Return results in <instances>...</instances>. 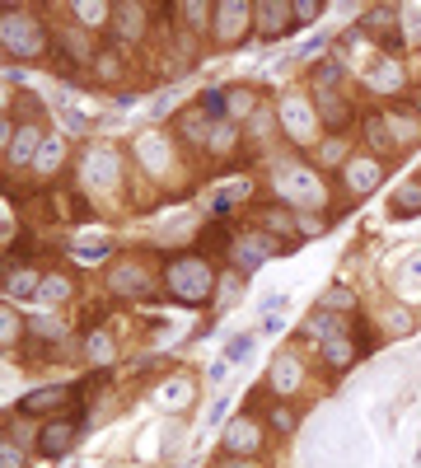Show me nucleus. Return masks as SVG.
<instances>
[{"label":"nucleus","instance_id":"obj_1","mask_svg":"<svg viewBox=\"0 0 421 468\" xmlns=\"http://www.w3.org/2000/svg\"><path fill=\"white\" fill-rule=\"evenodd\" d=\"M70 445H75V426L70 422H52L43 435H38V450H43V454H66Z\"/></svg>","mask_w":421,"mask_h":468},{"label":"nucleus","instance_id":"obj_2","mask_svg":"<svg viewBox=\"0 0 421 468\" xmlns=\"http://www.w3.org/2000/svg\"><path fill=\"white\" fill-rule=\"evenodd\" d=\"M70 398V389H43L33 398H23V413H47V408H61Z\"/></svg>","mask_w":421,"mask_h":468},{"label":"nucleus","instance_id":"obj_3","mask_svg":"<svg viewBox=\"0 0 421 468\" xmlns=\"http://www.w3.org/2000/svg\"><path fill=\"white\" fill-rule=\"evenodd\" d=\"M393 206H398V211H421V188H417V183H412V188H403L398 197H393Z\"/></svg>","mask_w":421,"mask_h":468},{"label":"nucleus","instance_id":"obj_4","mask_svg":"<svg viewBox=\"0 0 421 468\" xmlns=\"http://www.w3.org/2000/svg\"><path fill=\"white\" fill-rule=\"evenodd\" d=\"M319 108H323V117H337V122H346V108H342V103H333L328 94H319Z\"/></svg>","mask_w":421,"mask_h":468}]
</instances>
